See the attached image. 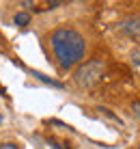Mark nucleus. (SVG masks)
Here are the masks:
<instances>
[{
  "label": "nucleus",
  "instance_id": "f257e3e1",
  "mask_svg": "<svg viewBox=\"0 0 140 149\" xmlns=\"http://www.w3.org/2000/svg\"><path fill=\"white\" fill-rule=\"evenodd\" d=\"M50 48L63 71H69L71 67H76L84 58V52H86L84 37L73 28H56L50 35Z\"/></svg>",
  "mask_w": 140,
  "mask_h": 149
},
{
  "label": "nucleus",
  "instance_id": "f03ea898",
  "mask_svg": "<svg viewBox=\"0 0 140 149\" xmlns=\"http://www.w3.org/2000/svg\"><path fill=\"white\" fill-rule=\"evenodd\" d=\"M103 61H89V63H82L80 67L76 69L73 74V80L78 86H82V89H91V86H95L97 82L101 80L103 76Z\"/></svg>",
  "mask_w": 140,
  "mask_h": 149
},
{
  "label": "nucleus",
  "instance_id": "7ed1b4c3",
  "mask_svg": "<svg viewBox=\"0 0 140 149\" xmlns=\"http://www.w3.org/2000/svg\"><path fill=\"white\" fill-rule=\"evenodd\" d=\"M119 30L129 39H138L140 37V15L132 13V15H127V17H123L121 22H119Z\"/></svg>",
  "mask_w": 140,
  "mask_h": 149
},
{
  "label": "nucleus",
  "instance_id": "20e7f679",
  "mask_svg": "<svg viewBox=\"0 0 140 149\" xmlns=\"http://www.w3.org/2000/svg\"><path fill=\"white\" fill-rule=\"evenodd\" d=\"M13 22L17 24V26H22V28L28 26V24H30V13L28 11H17L13 15Z\"/></svg>",
  "mask_w": 140,
  "mask_h": 149
},
{
  "label": "nucleus",
  "instance_id": "39448f33",
  "mask_svg": "<svg viewBox=\"0 0 140 149\" xmlns=\"http://www.w3.org/2000/svg\"><path fill=\"white\" fill-rule=\"evenodd\" d=\"M30 74H33V76H35V78H37V80L45 82V84H50V86H54V89H63V84H60L58 80H52V78H48V76L39 74V71H30Z\"/></svg>",
  "mask_w": 140,
  "mask_h": 149
},
{
  "label": "nucleus",
  "instance_id": "423d86ee",
  "mask_svg": "<svg viewBox=\"0 0 140 149\" xmlns=\"http://www.w3.org/2000/svg\"><path fill=\"white\" fill-rule=\"evenodd\" d=\"M132 63L136 65V67H140V48H136L132 52Z\"/></svg>",
  "mask_w": 140,
  "mask_h": 149
},
{
  "label": "nucleus",
  "instance_id": "0eeeda50",
  "mask_svg": "<svg viewBox=\"0 0 140 149\" xmlns=\"http://www.w3.org/2000/svg\"><path fill=\"white\" fill-rule=\"evenodd\" d=\"M132 112L136 115V119L140 121V102H132Z\"/></svg>",
  "mask_w": 140,
  "mask_h": 149
},
{
  "label": "nucleus",
  "instance_id": "6e6552de",
  "mask_svg": "<svg viewBox=\"0 0 140 149\" xmlns=\"http://www.w3.org/2000/svg\"><path fill=\"white\" fill-rule=\"evenodd\" d=\"M0 149H19L15 143H11V141H7V143H0Z\"/></svg>",
  "mask_w": 140,
  "mask_h": 149
},
{
  "label": "nucleus",
  "instance_id": "1a4fd4ad",
  "mask_svg": "<svg viewBox=\"0 0 140 149\" xmlns=\"http://www.w3.org/2000/svg\"><path fill=\"white\" fill-rule=\"evenodd\" d=\"M50 147H52V149H67V147H60V143H54V141L50 143Z\"/></svg>",
  "mask_w": 140,
  "mask_h": 149
},
{
  "label": "nucleus",
  "instance_id": "9d476101",
  "mask_svg": "<svg viewBox=\"0 0 140 149\" xmlns=\"http://www.w3.org/2000/svg\"><path fill=\"white\" fill-rule=\"evenodd\" d=\"M136 149H140V143H138V145H136Z\"/></svg>",
  "mask_w": 140,
  "mask_h": 149
},
{
  "label": "nucleus",
  "instance_id": "9b49d317",
  "mask_svg": "<svg viewBox=\"0 0 140 149\" xmlns=\"http://www.w3.org/2000/svg\"><path fill=\"white\" fill-rule=\"evenodd\" d=\"M0 123H2V115H0Z\"/></svg>",
  "mask_w": 140,
  "mask_h": 149
}]
</instances>
